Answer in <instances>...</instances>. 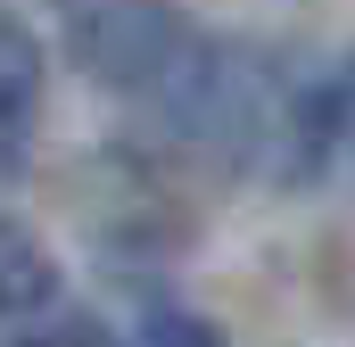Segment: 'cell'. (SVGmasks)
<instances>
[{
    "instance_id": "obj_4",
    "label": "cell",
    "mask_w": 355,
    "mask_h": 347,
    "mask_svg": "<svg viewBox=\"0 0 355 347\" xmlns=\"http://www.w3.org/2000/svg\"><path fill=\"white\" fill-rule=\"evenodd\" d=\"M132 347H223V331H215L207 314H190V306H157V314L132 331Z\"/></svg>"
},
{
    "instance_id": "obj_3",
    "label": "cell",
    "mask_w": 355,
    "mask_h": 347,
    "mask_svg": "<svg viewBox=\"0 0 355 347\" xmlns=\"http://www.w3.org/2000/svg\"><path fill=\"white\" fill-rule=\"evenodd\" d=\"M58 306V264L42 257V240H25L17 223H0V339H42Z\"/></svg>"
},
{
    "instance_id": "obj_2",
    "label": "cell",
    "mask_w": 355,
    "mask_h": 347,
    "mask_svg": "<svg viewBox=\"0 0 355 347\" xmlns=\"http://www.w3.org/2000/svg\"><path fill=\"white\" fill-rule=\"evenodd\" d=\"M33 124H42V42L25 33L17 8H0V174L33 158Z\"/></svg>"
},
{
    "instance_id": "obj_1",
    "label": "cell",
    "mask_w": 355,
    "mask_h": 347,
    "mask_svg": "<svg viewBox=\"0 0 355 347\" xmlns=\"http://www.w3.org/2000/svg\"><path fill=\"white\" fill-rule=\"evenodd\" d=\"M190 50H198V25L166 0H99L75 17V67L124 99H157Z\"/></svg>"
}]
</instances>
